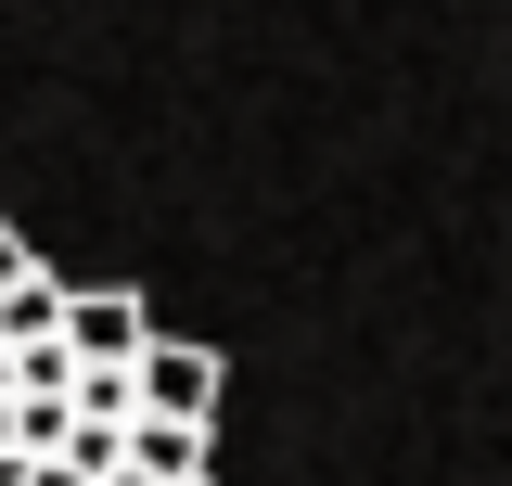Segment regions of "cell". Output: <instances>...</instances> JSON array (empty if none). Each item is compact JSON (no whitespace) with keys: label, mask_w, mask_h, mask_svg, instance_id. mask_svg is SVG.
Listing matches in <instances>:
<instances>
[{"label":"cell","mask_w":512,"mask_h":486,"mask_svg":"<svg viewBox=\"0 0 512 486\" xmlns=\"http://www.w3.org/2000/svg\"><path fill=\"white\" fill-rule=\"evenodd\" d=\"M52 333H64V282H52V269H26V282L0 295V359H26V346H52Z\"/></svg>","instance_id":"277c9868"},{"label":"cell","mask_w":512,"mask_h":486,"mask_svg":"<svg viewBox=\"0 0 512 486\" xmlns=\"http://www.w3.org/2000/svg\"><path fill=\"white\" fill-rule=\"evenodd\" d=\"M77 371H128L141 346H154V307L128 295V282H64V333H52Z\"/></svg>","instance_id":"7a4b0ae2"},{"label":"cell","mask_w":512,"mask_h":486,"mask_svg":"<svg viewBox=\"0 0 512 486\" xmlns=\"http://www.w3.org/2000/svg\"><path fill=\"white\" fill-rule=\"evenodd\" d=\"M116 461H128L141 486H192V474H205V435H180V423H128Z\"/></svg>","instance_id":"3957f363"},{"label":"cell","mask_w":512,"mask_h":486,"mask_svg":"<svg viewBox=\"0 0 512 486\" xmlns=\"http://www.w3.org/2000/svg\"><path fill=\"white\" fill-rule=\"evenodd\" d=\"M128 423L218 435V359H205V346H180V333H154V346L128 359Z\"/></svg>","instance_id":"6da1fadb"},{"label":"cell","mask_w":512,"mask_h":486,"mask_svg":"<svg viewBox=\"0 0 512 486\" xmlns=\"http://www.w3.org/2000/svg\"><path fill=\"white\" fill-rule=\"evenodd\" d=\"M26 269H39V256H26V231H13V218H0V295H13Z\"/></svg>","instance_id":"5b68a950"},{"label":"cell","mask_w":512,"mask_h":486,"mask_svg":"<svg viewBox=\"0 0 512 486\" xmlns=\"http://www.w3.org/2000/svg\"><path fill=\"white\" fill-rule=\"evenodd\" d=\"M192 486H218V474H192Z\"/></svg>","instance_id":"8992f818"}]
</instances>
